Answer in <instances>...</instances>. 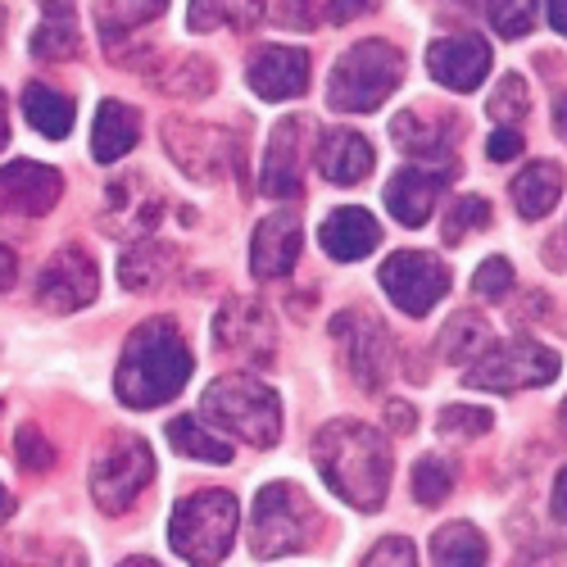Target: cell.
<instances>
[{
  "label": "cell",
  "mask_w": 567,
  "mask_h": 567,
  "mask_svg": "<svg viewBox=\"0 0 567 567\" xmlns=\"http://www.w3.org/2000/svg\"><path fill=\"white\" fill-rule=\"evenodd\" d=\"M268 10V0H192L186 6V28L192 32H250Z\"/></svg>",
  "instance_id": "cb8c5ba5"
},
{
  "label": "cell",
  "mask_w": 567,
  "mask_h": 567,
  "mask_svg": "<svg viewBox=\"0 0 567 567\" xmlns=\"http://www.w3.org/2000/svg\"><path fill=\"white\" fill-rule=\"evenodd\" d=\"M313 532H318V513L300 486L272 482L255 495V517H250L255 558H281L291 549H305L313 540Z\"/></svg>",
  "instance_id": "8992f818"
},
{
  "label": "cell",
  "mask_w": 567,
  "mask_h": 567,
  "mask_svg": "<svg viewBox=\"0 0 567 567\" xmlns=\"http://www.w3.org/2000/svg\"><path fill=\"white\" fill-rule=\"evenodd\" d=\"M491 413L486 409H472V404H450V409H441V417H436V427L445 432V436H486L491 432Z\"/></svg>",
  "instance_id": "74e56055"
},
{
  "label": "cell",
  "mask_w": 567,
  "mask_h": 567,
  "mask_svg": "<svg viewBox=\"0 0 567 567\" xmlns=\"http://www.w3.org/2000/svg\"><path fill=\"white\" fill-rule=\"evenodd\" d=\"M558 354L517 337V341H504V346H491L477 363L467 368L463 382L472 391H536V386H549L558 377Z\"/></svg>",
  "instance_id": "52a82bcc"
},
{
  "label": "cell",
  "mask_w": 567,
  "mask_h": 567,
  "mask_svg": "<svg viewBox=\"0 0 567 567\" xmlns=\"http://www.w3.org/2000/svg\"><path fill=\"white\" fill-rule=\"evenodd\" d=\"M309 123L305 118H287L272 127V141H268V155H264V168H259V192L272 196V200H287V196H300V173H305V136Z\"/></svg>",
  "instance_id": "ac0fdd59"
},
{
  "label": "cell",
  "mask_w": 567,
  "mask_h": 567,
  "mask_svg": "<svg viewBox=\"0 0 567 567\" xmlns=\"http://www.w3.org/2000/svg\"><path fill=\"white\" fill-rule=\"evenodd\" d=\"M305 6H309V0H287V19H296V23H309Z\"/></svg>",
  "instance_id": "816d5d0a"
},
{
  "label": "cell",
  "mask_w": 567,
  "mask_h": 567,
  "mask_svg": "<svg viewBox=\"0 0 567 567\" xmlns=\"http://www.w3.org/2000/svg\"><path fill=\"white\" fill-rule=\"evenodd\" d=\"M563 422H567V400H563Z\"/></svg>",
  "instance_id": "9f6ffc18"
},
{
  "label": "cell",
  "mask_w": 567,
  "mask_h": 567,
  "mask_svg": "<svg viewBox=\"0 0 567 567\" xmlns=\"http://www.w3.org/2000/svg\"><path fill=\"white\" fill-rule=\"evenodd\" d=\"M200 413L214 422L218 432L241 436L255 450H268L281 436V400L264 382L246 377V372L218 377V382L205 391V400H200Z\"/></svg>",
  "instance_id": "277c9868"
},
{
  "label": "cell",
  "mask_w": 567,
  "mask_h": 567,
  "mask_svg": "<svg viewBox=\"0 0 567 567\" xmlns=\"http://www.w3.org/2000/svg\"><path fill=\"white\" fill-rule=\"evenodd\" d=\"M554 127H558V136L567 141V96H558V105H554Z\"/></svg>",
  "instance_id": "c3c4849f"
},
{
  "label": "cell",
  "mask_w": 567,
  "mask_h": 567,
  "mask_svg": "<svg viewBox=\"0 0 567 567\" xmlns=\"http://www.w3.org/2000/svg\"><path fill=\"white\" fill-rule=\"evenodd\" d=\"M427 69L450 91H477L486 82V73H491V45L477 32L441 37V41H432V51H427Z\"/></svg>",
  "instance_id": "9a60e30c"
},
{
  "label": "cell",
  "mask_w": 567,
  "mask_h": 567,
  "mask_svg": "<svg viewBox=\"0 0 567 567\" xmlns=\"http://www.w3.org/2000/svg\"><path fill=\"white\" fill-rule=\"evenodd\" d=\"M45 14H73V0H37Z\"/></svg>",
  "instance_id": "681fc988"
},
{
  "label": "cell",
  "mask_w": 567,
  "mask_h": 567,
  "mask_svg": "<svg viewBox=\"0 0 567 567\" xmlns=\"http://www.w3.org/2000/svg\"><path fill=\"white\" fill-rule=\"evenodd\" d=\"M168 10V0H96V23L105 45H118L123 37H132L141 23H151Z\"/></svg>",
  "instance_id": "f1b7e54d"
},
{
  "label": "cell",
  "mask_w": 567,
  "mask_h": 567,
  "mask_svg": "<svg viewBox=\"0 0 567 567\" xmlns=\"http://www.w3.org/2000/svg\"><path fill=\"white\" fill-rule=\"evenodd\" d=\"M173 272H177V250L164 241H136L118 264L123 287H132V291H155Z\"/></svg>",
  "instance_id": "d4e9b609"
},
{
  "label": "cell",
  "mask_w": 567,
  "mask_h": 567,
  "mask_svg": "<svg viewBox=\"0 0 567 567\" xmlns=\"http://www.w3.org/2000/svg\"><path fill=\"white\" fill-rule=\"evenodd\" d=\"M118 567H159L155 558H127V563H118Z\"/></svg>",
  "instance_id": "11a10c76"
},
{
  "label": "cell",
  "mask_w": 567,
  "mask_h": 567,
  "mask_svg": "<svg viewBox=\"0 0 567 567\" xmlns=\"http://www.w3.org/2000/svg\"><path fill=\"white\" fill-rule=\"evenodd\" d=\"M432 567H486V536L472 523H450L432 536Z\"/></svg>",
  "instance_id": "f546056e"
},
{
  "label": "cell",
  "mask_w": 567,
  "mask_h": 567,
  "mask_svg": "<svg viewBox=\"0 0 567 567\" xmlns=\"http://www.w3.org/2000/svg\"><path fill=\"white\" fill-rule=\"evenodd\" d=\"M10 517H14V495L0 486V523H10Z\"/></svg>",
  "instance_id": "f907efd6"
},
{
  "label": "cell",
  "mask_w": 567,
  "mask_h": 567,
  "mask_svg": "<svg viewBox=\"0 0 567 567\" xmlns=\"http://www.w3.org/2000/svg\"><path fill=\"white\" fill-rule=\"evenodd\" d=\"M372 6H377V0H322V19L327 23H350L363 10H372Z\"/></svg>",
  "instance_id": "7bdbcfd3"
},
{
  "label": "cell",
  "mask_w": 567,
  "mask_h": 567,
  "mask_svg": "<svg viewBox=\"0 0 567 567\" xmlns=\"http://www.w3.org/2000/svg\"><path fill=\"white\" fill-rule=\"evenodd\" d=\"M391 132H395V146L404 151V155H413V159H445L450 155V123H427L417 110H404L395 123H391Z\"/></svg>",
  "instance_id": "83f0119b"
},
{
  "label": "cell",
  "mask_w": 567,
  "mask_h": 567,
  "mask_svg": "<svg viewBox=\"0 0 567 567\" xmlns=\"http://www.w3.org/2000/svg\"><path fill=\"white\" fill-rule=\"evenodd\" d=\"M386 422H391V427L395 432H413V422H417V413H413V404H386Z\"/></svg>",
  "instance_id": "ee69618b"
},
{
  "label": "cell",
  "mask_w": 567,
  "mask_h": 567,
  "mask_svg": "<svg viewBox=\"0 0 567 567\" xmlns=\"http://www.w3.org/2000/svg\"><path fill=\"white\" fill-rule=\"evenodd\" d=\"M164 218V192L146 173H123L105 186V231L114 236H146Z\"/></svg>",
  "instance_id": "4fadbf2b"
},
{
  "label": "cell",
  "mask_w": 567,
  "mask_h": 567,
  "mask_svg": "<svg viewBox=\"0 0 567 567\" xmlns=\"http://www.w3.org/2000/svg\"><path fill=\"white\" fill-rule=\"evenodd\" d=\"M508 287H513V264H508V259H499V255H495V259H486L477 272H472V291H477L482 300H499Z\"/></svg>",
  "instance_id": "f35d334b"
},
{
  "label": "cell",
  "mask_w": 567,
  "mask_h": 567,
  "mask_svg": "<svg viewBox=\"0 0 567 567\" xmlns=\"http://www.w3.org/2000/svg\"><path fill=\"white\" fill-rule=\"evenodd\" d=\"M527 105H532V96H527V82L517 78V73L499 78L495 96H491V118H499V123H517V118L527 114Z\"/></svg>",
  "instance_id": "8d00e7d4"
},
{
  "label": "cell",
  "mask_w": 567,
  "mask_h": 567,
  "mask_svg": "<svg viewBox=\"0 0 567 567\" xmlns=\"http://www.w3.org/2000/svg\"><path fill=\"white\" fill-rule=\"evenodd\" d=\"M168 136V155L177 159V168H186L196 182H218L227 173V151L231 141L218 127L205 123H186V118H168L164 123Z\"/></svg>",
  "instance_id": "5bb4252c"
},
{
  "label": "cell",
  "mask_w": 567,
  "mask_h": 567,
  "mask_svg": "<svg viewBox=\"0 0 567 567\" xmlns=\"http://www.w3.org/2000/svg\"><path fill=\"white\" fill-rule=\"evenodd\" d=\"M23 114H28V123H32L41 136H51V141H64V136L73 132V118H78L73 101L60 96V91L45 86V82H28V86H23Z\"/></svg>",
  "instance_id": "484cf974"
},
{
  "label": "cell",
  "mask_w": 567,
  "mask_h": 567,
  "mask_svg": "<svg viewBox=\"0 0 567 567\" xmlns=\"http://www.w3.org/2000/svg\"><path fill=\"white\" fill-rule=\"evenodd\" d=\"M250 91L264 101H291L309 91V55L300 45H259L250 73H246Z\"/></svg>",
  "instance_id": "e0dca14e"
},
{
  "label": "cell",
  "mask_w": 567,
  "mask_h": 567,
  "mask_svg": "<svg viewBox=\"0 0 567 567\" xmlns=\"http://www.w3.org/2000/svg\"><path fill=\"white\" fill-rule=\"evenodd\" d=\"M363 567H417L413 563V545L404 536H386V540L372 545V554L363 558Z\"/></svg>",
  "instance_id": "60d3db41"
},
{
  "label": "cell",
  "mask_w": 567,
  "mask_h": 567,
  "mask_svg": "<svg viewBox=\"0 0 567 567\" xmlns=\"http://www.w3.org/2000/svg\"><path fill=\"white\" fill-rule=\"evenodd\" d=\"M549 508H554V517H558V523H567V467L558 472V482H554V495H549Z\"/></svg>",
  "instance_id": "f6af8a7d"
},
{
  "label": "cell",
  "mask_w": 567,
  "mask_h": 567,
  "mask_svg": "<svg viewBox=\"0 0 567 567\" xmlns=\"http://www.w3.org/2000/svg\"><path fill=\"white\" fill-rule=\"evenodd\" d=\"M141 136V118L127 101H105L96 114V127H91V155L96 164H118Z\"/></svg>",
  "instance_id": "603a6c76"
},
{
  "label": "cell",
  "mask_w": 567,
  "mask_h": 567,
  "mask_svg": "<svg viewBox=\"0 0 567 567\" xmlns=\"http://www.w3.org/2000/svg\"><path fill=\"white\" fill-rule=\"evenodd\" d=\"M318 241H322V250L332 255V259L350 264V259H363V255H372L377 246H382V223H377L368 209L346 205V209H332V214H327V223H322V231H318Z\"/></svg>",
  "instance_id": "ffe728a7"
},
{
  "label": "cell",
  "mask_w": 567,
  "mask_h": 567,
  "mask_svg": "<svg viewBox=\"0 0 567 567\" xmlns=\"http://www.w3.org/2000/svg\"><path fill=\"white\" fill-rule=\"evenodd\" d=\"M64 192V177L51 164H32L19 159L10 168H0V214H23V218H41L51 214L55 200Z\"/></svg>",
  "instance_id": "2e32d148"
},
{
  "label": "cell",
  "mask_w": 567,
  "mask_h": 567,
  "mask_svg": "<svg viewBox=\"0 0 567 567\" xmlns=\"http://www.w3.org/2000/svg\"><path fill=\"white\" fill-rule=\"evenodd\" d=\"M382 287L409 318H422L450 291V268L427 250H400L382 264Z\"/></svg>",
  "instance_id": "8fae6325"
},
{
  "label": "cell",
  "mask_w": 567,
  "mask_h": 567,
  "mask_svg": "<svg viewBox=\"0 0 567 567\" xmlns=\"http://www.w3.org/2000/svg\"><path fill=\"white\" fill-rule=\"evenodd\" d=\"M445 173L436 168H404L395 173V182L386 186V209L395 214V223L404 227H422L436 209V196L445 192Z\"/></svg>",
  "instance_id": "44dd1931"
},
{
  "label": "cell",
  "mask_w": 567,
  "mask_h": 567,
  "mask_svg": "<svg viewBox=\"0 0 567 567\" xmlns=\"http://www.w3.org/2000/svg\"><path fill=\"white\" fill-rule=\"evenodd\" d=\"M32 55L37 60H69L78 55V19L73 14H45L32 32Z\"/></svg>",
  "instance_id": "d6a6232c"
},
{
  "label": "cell",
  "mask_w": 567,
  "mask_h": 567,
  "mask_svg": "<svg viewBox=\"0 0 567 567\" xmlns=\"http://www.w3.org/2000/svg\"><path fill=\"white\" fill-rule=\"evenodd\" d=\"M513 567H558V563H545V554H523Z\"/></svg>",
  "instance_id": "f5cc1de1"
},
{
  "label": "cell",
  "mask_w": 567,
  "mask_h": 567,
  "mask_svg": "<svg viewBox=\"0 0 567 567\" xmlns=\"http://www.w3.org/2000/svg\"><path fill=\"white\" fill-rule=\"evenodd\" d=\"M404 78V55L391 41H359L337 60L332 78H327V105L341 114H372L395 96Z\"/></svg>",
  "instance_id": "3957f363"
},
{
  "label": "cell",
  "mask_w": 567,
  "mask_h": 567,
  "mask_svg": "<svg viewBox=\"0 0 567 567\" xmlns=\"http://www.w3.org/2000/svg\"><path fill=\"white\" fill-rule=\"evenodd\" d=\"M486 346V322L477 313H454L445 322V332L436 337V354L445 363H463V359H477V350Z\"/></svg>",
  "instance_id": "1f68e13d"
},
{
  "label": "cell",
  "mask_w": 567,
  "mask_h": 567,
  "mask_svg": "<svg viewBox=\"0 0 567 567\" xmlns=\"http://www.w3.org/2000/svg\"><path fill=\"white\" fill-rule=\"evenodd\" d=\"M558 196H563V168L549 159L532 164L523 177H513V205L523 218H545L558 205Z\"/></svg>",
  "instance_id": "4316f807"
},
{
  "label": "cell",
  "mask_w": 567,
  "mask_h": 567,
  "mask_svg": "<svg viewBox=\"0 0 567 567\" xmlns=\"http://www.w3.org/2000/svg\"><path fill=\"white\" fill-rule=\"evenodd\" d=\"M372 146L359 136V132H350V127H337V132H327L322 136V146H318V168H322V177L327 182H337V186H354V182H363L368 173H372Z\"/></svg>",
  "instance_id": "7402d4cb"
},
{
  "label": "cell",
  "mask_w": 567,
  "mask_h": 567,
  "mask_svg": "<svg viewBox=\"0 0 567 567\" xmlns=\"http://www.w3.org/2000/svg\"><path fill=\"white\" fill-rule=\"evenodd\" d=\"M523 146H527V141L517 136L513 127H499V132L486 141V159H491V164H508V159L523 155Z\"/></svg>",
  "instance_id": "b9f144b4"
},
{
  "label": "cell",
  "mask_w": 567,
  "mask_h": 567,
  "mask_svg": "<svg viewBox=\"0 0 567 567\" xmlns=\"http://www.w3.org/2000/svg\"><path fill=\"white\" fill-rule=\"evenodd\" d=\"M101 291V272H96V259H91L82 246H64L45 259V268L37 272V305L51 309V313H73V309H86Z\"/></svg>",
  "instance_id": "30bf717a"
},
{
  "label": "cell",
  "mask_w": 567,
  "mask_h": 567,
  "mask_svg": "<svg viewBox=\"0 0 567 567\" xmlns=\"http://www.w3.org/2000/svg\"><path fill=\"white\" fill-rule=\"evenodd\" d=\"M214 346L246 359V363H272L277 354V327L259 300H227L214 313Z\"/></svg>",
  "instance_id": "7c38bea8"
},
{
  "label": "cell",
  "mask_w": 567,
  "mask_h": 567,
  "mask_svg": "<svg viewBox=\"0 0 567 567\" xmlns=\"http://www.w3.org/2000/svg\"><path fill=\"white\" fill-rule=\"evenodd\" d=\"M332 337L341 346V359H346L350 377L363 391H377L395 372V341L372 313H359V309L337 313L332 318Z\"/></svg>",
  "instance_id": "9c48e42d"
},
{
  "label": "cell",
  "mask_w": 567,
  "mask_h": 567,
  "mask_svg": "<svg viewBox=\"0 0 567 567\" xmlns=\"http://www.w3.org/2000/svg\"><path fill=\"white\" fill-rule=\"evenodd\" d=\"M155 477V454L141 436H114L101 454L96 467H91V495H96L101 508L123 513L127 504H136V495L151 486Z\"/></svg>",
  "instance_id": "ba28073f"
},
{
  "label": "cell",
  "mask_w": 567,
  "mask_h": 567,
  "mask_svg": "<svg viewBox=\"0 0 567 567\" xmlns=\"http://www.w3.org/2000/svg\"><path fill=\"white\" fill-rule=\"evenodd\" d=\"M486 14L495 23L499 37L517 41L536 28V14H540V0H486Z\"/></svg>",
  "instance_id": "836d02e7"
},
{
  "label": "cell",
  "mask_w": 567,
  "mask_h": 567,
  "mask_svg": "<svg viewBox=\"0 0 567 567\" xmlns=\"http://www.w3.org/2000/svg\"><path fill=\"white\" fill-rule=\"evenodd\" d=\"M300 259V218L296 214H268L255 227V241H250V272L264 281L287 277Z\"/></svg>",
  "instance_id": "d6986e66"
},
{
  "label": "cell",
  "mask_w": 567,
  "mask_h": 567,
  "mask_svg": "<svg viewBox=\"0 0 567 567\" xmlns=\"http://www.w3.org/2000/svg\"><path fill=\"white\" fill-rule=\"evenodd\" d=\"M192 368L196 359L186 350L177 327L168 318H151L127 337L118 372H114V391L127 409H159L186 386Z\"/></svg>",
  "instance_id": "7a4b0ae2"
},
{
  "label": "cell",
  "mask_w": 567,
  "mask_h": 567,
  "mask_svg": "<svg viewBox=\"0 0 567 567\" xmlns=\"http://www.w3.org/2000/svg\"><path fill=\"white\" fill-rule=\"evenodd\" d=\"M545 14H549V28L567 37V0H545Z\"/></svg>",
  "instance_id": "7dc6e473"
},
{
  "label": "cell",
  "mask_w": 567,
  "mask_h": 567,
  "mask_svg": "<svg viewBox=\"0 0 567 567\" xmlns=\"http://www.w3.org/2000/svg\"><path fill=\"white\" fill-rule=\"evenodd\" d=\"M10 141V114H6V96H0V146Z\"/></svg>",
  "instance_id": "db71d44e"
},
{
  "label": "cell",
  "mask_w": 567,
  "mask_h": 567,
  "mask_svg": "<svg viewBox=\"0 0 567 567\" xmlns=\"http://www.w3.org/2000/svg\"><path fill=\"white\" fill-rule=\"evenodd\" d=\"M14 277H19V259H14L10 246H0V291L14 287Z\"/></svg>",
  "instance_id": "bcb514c9"
},
{
  "label": "cell",
  "mask_w": 567,
  "mask_h": 567,
  "mask_svg": "<svg viewBox=\"0 0 567 567\" xmlns=\"http://www.w3.org/2000/svg\"><path fill=\"white\" fill-rule=\"evenodd\" d=\"M168 445L177 454L200 458V463H231V445L223 436H209L196 417H173L168 422Z\"/></svg>",
  "instance_id": "4dcf8cb0"
},
{
  "label": "cell",
  "mask_w": 567,
  "mask_h": 567,
  "mask_svg": "<svg viewBox=\"0 0 567 567\" xmlns=\"http://www.w3.org/2000/svg\"><path fill=\"white\" fill-rule=\"evenodd\" d=\"M19 463H23L28 472L55 467V450H51V441H45V432H37V427H19Z\"/></svg>",
  "instance_id": "ab89813d"
},
{
  "label": "cell",
  "mask_w": 567,
  "mask_h": 567,
  "mask_svg": "<svg viewBox=\"0 0 567 567\" xmlns=\"http://www.w3.org/2000/svg\"><path fill=\"white\" fill-rule=\"evenodd\" d=\"M482 227H491V205H486L482 196H463V200L445 214L441 236H445V246H458L467 231H482Z\"/></svg>",
  "instance_id": "d590c367"
},
{
  "label": "cell",
  "mask_w": 567,
  "mask_h": 567,
  "mask_svg": "<svg viewBox=\"0 0 567 567\" xmlns=\"http://www.w3.org/2000/svg\"><path fill=\"white\" fill-rule=\"evenodd\" d=\"M236 499L227 491L186 495L168 517V545L192 567H218L236 536Z\"/></svg>",
  "instance_id": "5b68a950"
},
{
  "label": "cell",
  "mask_w": 567,
  "mask_h": 567,
  "mask_svg": "<svg viewBox=\"0 0 567 567\" xmlns=\"http://www.w3.org/2000/svg\"><path fill=\"white\" fill-rule=\"evenodd\" d=\"M313 463L322 472V482L332 486V495H341L350 508L377 513L386 504L391 445L377 427H368V422H354V417L327 422L313 436Z\"/></svg>",
  "instance_id": "6da1fadb"
},
{
  "label": "cell",
  "mask_w": 567,
  "mask_h": 567,
  "mask_svg": "<svg viewBox=\"0 0 567 567\" xmlns=\"http://www.w3.org/2000/svg\"><path fill=\"white\" fill-rule=\"evenodd\" d=\"M450 491H454V467L445 458H436V454L417 458V467H413V495H417V504H441V499H450Z\"/></svg>",
  "instance_id": "e575fe53"
}]
</instances>
